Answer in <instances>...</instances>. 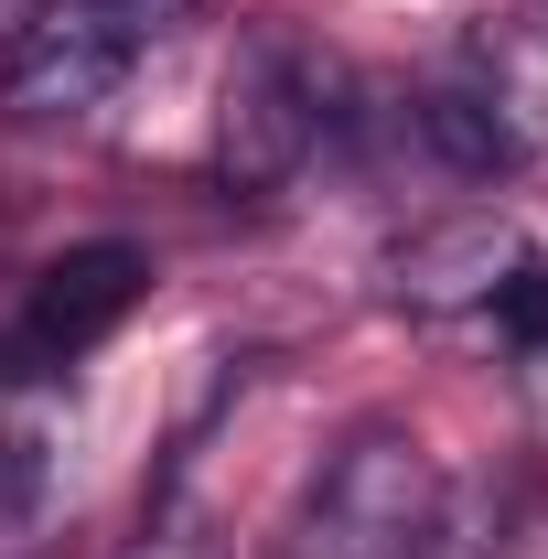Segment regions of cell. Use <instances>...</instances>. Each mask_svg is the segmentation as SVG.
Wrapping results in <instances>:
<instances>
[{"label": "cell", "mask_w": 548, "mask_h": 559, "mask_svg": "<svg viewBox=\"0 0 548 559\" xmlns=\"http://www.w3.org/2000/svg\"><path fill=\"white\" fill-rule=\"evenodd\" d=\"M527 270H538V248H527L516 226L463 215V226H430L419 248H398V301H409L419 323H484V334H495L505 290Z\"/></svg>", "instance_id": "obj_4"}, {"label": "cell", "mask_w": 548, "mask_h": 559, "mask_svg": "<svg viewBox=\"0 0 548 559\" xmlns=\"http://www.w3.org/2000/svg\"><path fill=\"white\" fill-rule=\"evenodd\" d=\"M130 559H226V538H215L205 516H162V527H140Z\"/></svg>", "instance_id": "obj_9"}, {"label": "cell", "mask_w": 548, "mask_h": 559, "mask_svg": "<svg viewBox=\"0 0 548 559\" xmlns=\"http://www.w3.org/2000/svg\"><path fill=\"white\" fill-rule=\"evenodd\" d=\"M323 97H334V75L312 66L301 44L259 33V44L237 55V75H226V119H215V162H226V183H248V194L290 183V173L323 151V130H334Z\"/></svg>", "instance_id": "obj_2"}, {"label": "cell", "mask_w": 548, "mask_h": 559, "mask_svg": "<svg viewBox=\"0 0 548 559\" xmlns=\"http://www.w3.org/2000/svg\"><path fill=\"white\" fill-rule=\"evenodd\" d=\"M419 130L441 140L463 173H505L516 162V130H505V108L474 97V86H441V97H419Z\"/></svg>", "instance_id": "obj_7"}, {"label": "cell", "mask_w": 548, "mask_h": 559, "mask_svg": "<svg viewBox=\"0 0 548 559\" xmlns=\"http://www.w3.org/2000/svg\"><path fill=\"white\" fill-rule=\"evenodd\" d=\"M441 516V474L409 430H355L334 463L312 474L290 516V559H419Z\"/></svg>", "instance_id": "obj_1"}, {"label": "cell", "mask_w": 548, "mask_h": 559, "mask_svg": "<svg viewBox=\"0 0 548 559\" xmlns=\"http://www.w3.org/2000/svg\"><path fill=\"white\" fill-rule=\"evenodd\" d=\"M119 86H130V55H119L75 0H44V11L0 44V97H11L22 119H97Z\"/></svg>", "instance_id": "obj_3"}, {"label": "cell", "mask_w": 548, "mask_h": 559, "mask_svg": "<svg viewBox=\"0 0 548 559\" xmlns=\"http://www.w3.org/2000/svg\"><path fill=\"white\" fill-rule=\"evenodd\" d=\"M55 474H65L55 419H44V409L0 419V538H33V527L55 516Z\"/></svg>", "instance_id": "obj_6"}, {"label": "cell", "mask_w": 548, "mask_h": 559, "mask_svg": "<svg viewBox=\"0 0 548 559\" xmlns=\"http://www.w3.org/2000/svg\"><path fill=\"white\" fill-rule=\"evenodd\" d=\"M33 11H44V0H0V44H11V33H22Z\"/></svg>", "instance_id": "obj_10"}, {"label": "cell", "mask_w": 548, "mask_h": 559, "mask_svg": "<svg viewBox=\"0 0 548 559\" xmlns=\"http://www.w3.org/2000/svg\"><path fill=\"white\" fill-rule=\"evenodd\" d=\"M75 11H86V22H97V33H108V44H119V55H151V44H172V33H194V22H205L215 0H75Z\"/></svg>", "instance_id": "obj_8"}, {"label": "cell", "mask_w": 548, "mask_h": 559, "mask_svg": "<svg viewBox=\"0 0 548 559\" xmlns=\"http://www.w3.org/2000/svg\"><path fill=\"white\" fill-rule=\"evenodd\" d=\"M140 290H151V259H140V248H119V237H97V248H65L55 270L33 280V301H22V345L44 355V366H65V355L108 345V334L130 323Z\"/></svg>", "instance_id": "obj_5"}]
</instances>
